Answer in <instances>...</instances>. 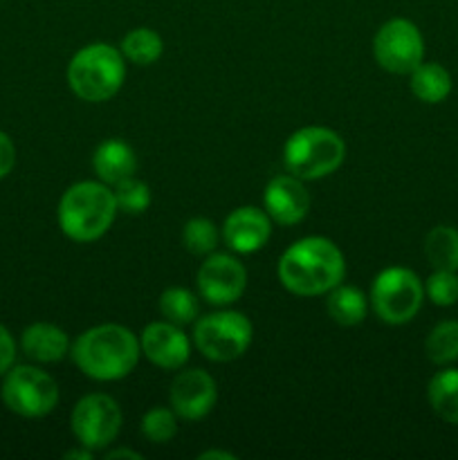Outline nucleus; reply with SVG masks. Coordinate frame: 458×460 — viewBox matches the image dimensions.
<instances>
[{
	"label": "nucleus",
	"mask_w": 458,
	"mask_h": 460,
	"mask_svg": "<svg viewBox=\"0 0 458 460\" xmlns=\"http://www.w3.org/2000/svg\"><path fill=\"white\" fill-rule=\"evenodd\" d=\"M3 402L22 418H45L58 404V385L49 373L36 367H13L4 373Z\"/></svg>",
	"instance_id": "nucleus-8"
},
{
	"label": "nucleus",
	"mask_w": 458,
	"mask_h": 460,
	"mask_svg": "<svg viewBox=\"0 0 458 460\" xmlns=\"http://www.w3.org/2000/svg\"><path fill=\"white\" fill-rule=\"evenodd\" d=\"M427 299L440 308L458 304V272L452 270H434L425 283Z\"/></svg>",
	"instance_id": "nucleus-28"
},
{
	"label": "nucleus",
	"mask_w": 458,
	"mask_h": 460,
	"mask_svg": "<svg viewBox=\"0 0 458 460\" xmlns=\"http://www.w3.org/2000/svg\"><path fill=\"white\" fill-rule=\"evenodd\" d=\"M422 301H425V283L413 270L400 265L382 270L373 281L371 296H368L373 313L389 326H402L411 322L420 313Z\"/></svg>",
	"instance_id": "nucleus-6"
},
{
	"label": "nucleus",
	"mask_w": 458,
	"mask_h": 460,
	"mask_svg": "<svg viewBox=\"0 0 458 460\" xmlns=\"http://www.w3.org/2000/svg\"><path fill=\"white\" fill-rule=\"evenodd\" d=\"M92 169L97 178L108 187H115L121 180L130 178L137 171V155L124 139H106L94 148Z\"/></svg>",
	"instance_id": "nucleus-17"
},
{
	"label": "nucleus",
	"mask_w": 458,
	"mask_h": 460,
	"mask_svg": "<svg viewBox=\"0 0 458 460\" xmlns=\"http://www.w3.org/2000/svg\"><path fill=\"white\" fill-rule=\"evenodd\" d=\"M220 234L236 254H254L268 245L272 236V218L259 207H238L225 218Z\"/></svg>",
	"instance_id": "nucleus-15"
},
{
	"label": "nucleus",
	"mask_w": 458,
	"mask_h": 460,
	"mask_svg": "<svg viewBox=\"0 0 458 460\" xmlns=\"http://www.w3.org/2000/svg\"><path fill=\"white\" fill-rule=\"evenodd\" d=\"M254 328L242 313L218 310L193 322V346L211 362H233L251 344Z\"/></svg>",
	"instance_id": "nucleus-7"
},
{
	"label": "nucleus",
	"mask_w": 458,
	"mask_h": 460,
	"mask_svg": "<svg viewBox=\"0 0 458 460\" xmlns=\"http://www.w3.org/2000/svg\"><path fill=\"white\" fill-rule=\"evenodd\" d=\"M13 359H16V341L12 332L0 323V376H4L13 367Z\"/></svg>",
	"instance_id": "nucleus-29"
},
{
	"label": "nucleus",
	"mask_w": 458,
	"mask_h": 460,
	"mask_svg": "<svg viewBox=\"0 0 458 460\" xmlns=\"http://www.w3.org/2000/svg\"><path fill=\"white\" fill-rule=\"evenodd\" d=\"M277 277L296 296L328 295L344 281L346 259L330 238L305 236L283 252Z\"/></svg>",
	"instance_id": "nucleus-1"
},
{
	"label": "nucleus",
	"mask_w": 458,
	"mask_h": 460,
	"mask_svg": "<svg viewBox=\"0 0 458 460\" xmlns=\"http://www.w3.org/2000/svg\"><path fill=\"white\" fill-rule=\"evenodd\" d=\"M344 160L346 142L326 126H304L295 130L283 146V166L304 182L335 173Z\"/></svg>",
	"instance_id": "nucleus-5"
},
{
	"label": "nucleus",
	"mask_w": 458,
	"mask_h": 460,
	"mask_svg": "<svg viewBox=\"0 0 458 460\" xmlns=\"http://www.w3.org/2000/svg\"><path fill=\"white\" fill-rule=\"evenodd\" d=\"M142 355L164 371H178L191 358V340L182 326L171 322H153L139 335Z\"/></svg>",
	"instance_id": "nucleus-13"
},
{
	"label": "nucleus",
	"mask_w": 458,
	"mask_h": 460,
	"mask_svg": "<svg viewBox=\"0 0 458 460\" xmlns=\"http://www.w3.org/2000/svg\"><path fill=\"white\" fill-rule=\"evenodd\" d=\"M425 256L434 270L458 272V229L438 225L425 238Z\"/></svg>",
	"instance_id": "nucleus-21"
},
{
	"label": "nucleus",
	"mask_w": 458,
	"mask_h": 460,
	"mask_svg": "<svg viewBox=\"0 0 458 460\" xmlns=\"http://www.w3.org/2000/svg\"><path fill=\"white\" fill-rule=\"evenodd\" d=\"M112 193H115V200H117V209L121 214H128V216H139L151 207V189L144 180H137L135 175L130 178L121 180L119 184L112 187Z\"/></svg>",
	"instance_id": "nucleus-26"
},
{
	"label": "nucleus",
	"mask_w": 458,
	"mask_h": 460,
	"mask_svg": "<svg viewBox=\"0 0 458 460\" xmlns=\"http://www.w3.org/2000/svg\"><path fill=\"white\" fill-rule=\"evenodd\" d=\"M157 308H160L162 317L175 326H189L200 314L198 296L187 288H166L157 301Z\"/></svg>",
	"instance_id": "nucleus-24"
},
{
	"label": "nucleus",
	"mask_w": 458,
	"mask_h": 460,
	"mask_svg": "<svg viewBox=\"0 0 458 460\" xmlns=\"http://www.w3.org/2000/svg\"><path fill=\"white\" fill-rule=\"evenodd\" d=\"M126 79V58L121 49L108 43H90L72 57L67 85L79 99L101 103L115 97Z\"/></svg>",
	"instance_id": "nucleus-4"
},
{
	"label": "nucleus",
	"mask_w": 458,
	"mask_h": 460,
	"mask_svg": "<svg viewBox=\"0 0 458 460\" xmlns=\"http://www.w3.org/2000/svg\"><path fill=\"white\" fill-rule=\"evenodd\" d=\"M373 57L391 75H411L425 61V39L409 18H391L373 39Z\"/></svg>",
	"instance_id": "nucleus-9"
},
{
	"label": "nucleus",
	"mask_w": 458,
	"mask_h": 460,
	"mask_svg": "<svg viewBox=\"0 0 458 460\" xmlns=\"http://www.w3.org/2000/svg\"><path fill=\"white\" fill-rule=\"evenodd\" d=\"M427 400L440 420L458 425V368H445L429 380Z\"/></svg>",
	"instance_id": "nucleus-20"
},
{
	"label": "nucleus",
	"mask_w": 458,
	"mask_h": 460,
	"mask_svg": "<svg viewBox=\"0 0 458 460\" xmlns=\"http://www.w3.org/2000/svg\"><path fill=\"white\" fill-rule=\"evenodd\" d=\"M198 458H200V460H216V458H220V460H233V458H236V454H232V452H218V449H209V452H202Z\"/></svg>",
	"instance_id": "nucleus-32"
},
{
	"label": "nucleus",
	"mask_w": 458,
	"mask_h": 460,
	"mask_svg": "<svg viewBox=\"0 0 458 460\" xmlns=\"http://www.w3.org/2000/svg\"><path fill=\"white\" fill-rule=\"evenodd\" d=\"M164 52V40L151 27H135L121 39V54L135 66H153Z\"/></svg>",
	"instance_id": "nucleus-22"
},
{
	"label": "nucleus",
	"mask_w": 458,
	"mask_h": 460,
	"mask_svg": "<svg viewBox=\"0 0 458 460\" xmlns=\"http://www.w3.org/2000/svg\"><path fill=\"white\" fill-rule=\"evenodd\" d=\"M142 434L148 443L166 445L178 434V416L171 407H153L142 418Z\"/></svg>",
	"instance_id": "nucleus-27"
},
{
	"label": "nucleus",
	"mask_w": 458,
	"mask_h": 460,
	"mask_svg": "<svg viewBox=\"0 0 458 460\" xmlns=\"http://www.w3.org/2000/svg\"><path fill=\"white\" fill-rule=\"evenodd\" d=\"M21 346L22 353L39 364L61 362V359L70 353V340H67L66 331L48 322H39L27 326L25 331H22Z\"/></svg>",
	"instance_id": "nucleus-16"
},
{
	"label": "nucleus",
	"mask_w": 458,
	"mask_h": 460,
	"mask_svg": "<svg viewBox=\"0 0 458 460\" xmlns=\"http://www.w3.org/2000/svg\"><path fill=\"white\" fill-rule=\"evenodd\" d=\"M425 355L436 367H449L458 359V322L445 319L436 323L425 340Z\"/></svg>",
	"instance_id": "nucleus-23"
},
{
	"label": "nucleus",
	"mask_w": 458,
	"mask_h": 460,
	"mask_svg": "<svg viewBox=\"0 0 458 460\" xmlns=\"http://www.w3.org/2000/svg\"><path fill=\"white\" fill-rule=\"evenodd\" d=\"M409 88L422 103H440L452 93V75L436 61H422L409 75Z\"/></svg>",
	"instance_id": "nucleus-19"
},
{
	"label": "nucleus",
	"mask_w": 458,
	"mask_h": 460,
	"mask_svg": "<svg viewBox=\"0 0 458 460\" xmlns=\"http://www.w3.org/2000/svg\"><path fill=\"white\" fill-rule=\"evenodd\" d=\"M198 292L211 305H232L245 295L247 270L236 256L211 252L198 270Z\"/></svg>",
	"instance_id": "nucleus-11"
},
{
	"label": "nucleus",
	"mask_w": 458,
	"mask_h": 460,
	"mask_svg": "<svg viewBox=\"0 0 458 460\" xmlns=\"http://www.w3.org/2000/svg\"><path fill=\"white\" fill-rule=\"evenodd\" d=\"M115 193L101 180H84L66 189L58 202V227L70 241H99L117 218Z\"/></svg>",
	"instance_id": "nucleus-3"
},
{
	"label": "nucleus",
	"mask_w": 458,
	"mask_h": 460,
	"mask_svg": "<svg viewBox=\"0 0 458 460\" xmlns=\"http://www.w3.org/2000/svg\"><path fill=\"white\" fill-rule=\"evenodd\" d=\"M220 238L223 234L209 218H191L182 229V245L193 256H209L216 252Z\"/></svg>",
	"instance_id": "nucleus-25"
},
{
	"label": "nucleus",
	"mask_w": 458,
	"mask_h": 460,
	"mask_svg": "<svg viewBox=\"0 0 458 460\" xmlns=\"http://www.w3.org/2000/svg\"><path fill=\"white\" fill-rule=\"evenodd\" d=\"M70 355L84 376L97 382H117L135 371L142 346L126 326L101 323L81 332L70 346Z\"/></svg>",
	"instance_id": "nucleus-2"
},
{
	"label": "nucleus",
	"mask_w": 458,
	"mask_h": 460,
	"mask_svg": "<svg viewBox=\"0 0 458 460\" xmlns=\"http://www.w3.org/2000/svg\"><path fill=\"white\" fill-rule=\"evenodd\" d=\"M108 460H115V458H130V460H142V454L137 452H130V449H112V452L103 454Z\"/></svg>",
	"instance_id": "nucleus-31"
},
{
	"label": "nucleus",
	"mask_w": 458,
	"mask_h": 460,
	"mask_svg": "<svg viewBox=\"0 0 458 460\" xmlns=\"http://www.w3.org/2000/svg\"><path fill=\"white\" fill-rule=\"evenodd\" d=\"M216 400L218 386L205 368H184L171 382L169 407L182 420H202L216 407Z\"/></svg>",
	"instance_id": "nucleus-12"
},
{
	"label": "nucleus",
	"mask_w": 458,
	"mask_h": 460,
	"mask_svg": "<svg viewBox=\"0 0 458 460\" xmlns=\"http://www.w3.org/2000/svg\"><path fill=\"white\" fill-rule=\"evenodd\" d=\"M13 164H16V146H13L12 137L0 130V180L12 173Z\"/></svg>",
	"instance_id": "nucleus-30"
},
{
	"label": "nucleus",
	"mask_w": 458,
	"mask_h": 460,
	"mask_svg": "<svg viewBox=\"0 0 458 460\" xmlns=\"http://www.w3.org/2000/svg\"><path fill=\"white\" fill-rule=\"evenodd\" d=\"M70 425L79 445L92 452H103L119 436L124 416L115 398L106 394H90L75 404Z\"/></svg>",
	"instance_id": "nucleus-10"
},
{
	"label": "nucleus",
	"mask_w": 458,
	"mask_h": 460,
	"mask_svg": "<svg viewBox=\"0 0 458 460\" xmlns=\"http://www.w3.org/2000/svg\"><path fill=\"white\" fill-rule=\"evenodd\" d=\"M263 209L272 223L292 227L299 225L310 211V193L304 180L292 173L277 175L268 182L263 191Z\"/></svg>",
	"instance_id": "nucleus-14"
},
{
	"label": "nucleus",
	"mask_w": 458,
	"mask_h": 460,
	"mask_svg": "<svg viewBox=\"0 0 458 460\" xmlns=\"http://www.w3.org/2000/svg\"><path fill=\"white\" fill-rule=\"evenodd\" d=\"M328 317L337 323V326L353 328L366 319L368 314V296L364 295L359 288L353 286H337L328 292L326 299Z\"/></svg>",
	"instance_id": "nucleus-18"
}]
</instances>
